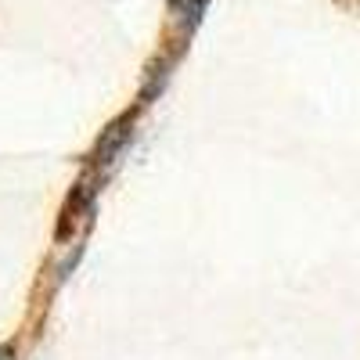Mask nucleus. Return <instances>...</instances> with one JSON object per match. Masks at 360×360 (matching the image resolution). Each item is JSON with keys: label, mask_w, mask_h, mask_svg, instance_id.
<instances>
[{"label": "nucleus", "mask_w": 360, "mask_h": 360, "mask_svg": "<svg viewBox=\"0 0 360 360\" xmlns=\"http://www.w3.org/2000/svg\"><path fill=\"white\" fill-rule=\"evenodd\" d=\"M0 360H15V349L11 346H0Z\"/></svg>", "instance_id": "nucleus-1"}]
</instances>
